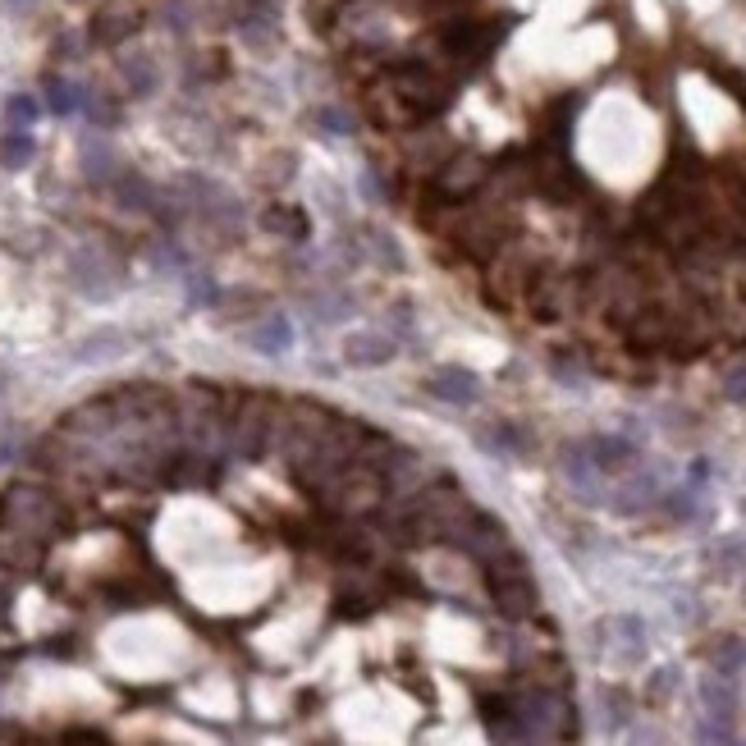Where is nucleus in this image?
<instances>
[{
    "mask_svg": "<svg viewBox=\"0 0 746 746\" xmlns=\"http://www.w3.org/2000/svg\"><path fill=\"white\" fill-rule=\"evenodd\" d=\"M746 559V541H724V568H742Z\"/></svg>",
    "mask_w": 746,
    "mask_h": 746,
    "instance_id": "34",
    "label": "nucleus"
},
{
    "mask_svg": "<svg viewBox=\"0 0 746 746\" xmlns=\"http://www.w3.org/2000/svg\"><path fill=\"white\" fill-rule=\"evenodd\" d=\"M714 78H719V83H724L728 92H733V97L742 101V110H746V78H742V74H733V69H714Z\"/></svg>",
    "mask_w": 746,
    "mask_h": 746,
    "instance_id": "30",
    "label": "nucleus"
},
{
    "mask_svg": "<svg viewBox=\"0 0 746 746\" xmlns=\"http://www.w3.org/2000/svg\"><path fill=\"white\" fill-rule=\"evenodd\" d=\"M394 357V339L380 330H357L344 339V362L348 367H385Z\"/></svg>",
    "mask_w": 746,
    "mask_h": 746,
    "instance_id": "13",
    "label": "nucleus"
},
{
    "mask_svg": "<svg viewBox=\"0 0 746 746\" xmlns=\"http://www.w3.org/2000/svg\"><path fill=\"white\" fill-rule=\"evenodd\" d=\"M563 476H568V486H573L582 499H591V504L605 495V486H600V476H605V472L595 467L586 440L582 444H568V454H563Z\"/></svg>",
    "mask_w": 746,
    "mask_h": 746,
    "instance_id": "10",
    "label": "nucleus"
},
{
    "mask_svg": "<svg viewBox=\"0 0 746 746\" xmlns=\"http://www.w3.org/2000/svg\"><path fill=\"white\" fill-rule=\"evenodd\" d=\"M46 106L55 115H74V110H83V87H74L69 78H46Z\"/></svg>",
    "mask_w": 746,
    "mask_h": 746,
    "instance_id": "19",
    "label": "nucleus"
},
{
    "mask_svg": "<svg viewBox=\"0 0 746 746\" xmlns=\"http://www.w3.org/2000/svg\"><path fill=\"white\" fill-rule=\"evenodd\" d=\"M724 399L728 403H746V362H737L724 376Z\"/></svg>",
    "mask_w": 746,
    "mask_h": 746,
    "instance_id": "28",
    "label": "nucleus"
},
{
    "mask_svg": "<svg viewBox=\"0 0 746 746\" xmlns=\"http://www.w3.org/2000/svg\"><path fill=\"white\" fill-rule=\"evenodd\" d=\"M486 582H490V595H495V605H499L504 618H527V614H536V605H541L536 582H531L527 563H522L518 550H504L495 563H486Z\"/></svg>",
    "mask_w": 746,
    "mask_h": 746,
    "instance_id": "6",
    "label": "nucleus"
},
{
    "mask_svg": "<svg viewBox=\"0 0 746 746\" xmlns=\"http://www.w3.org/2000/svg\"><path fill=\"white\" fill-rule=\"evenodd\" d=\"M714 669H719V673L746 669V641L742 637H724V641H719V646H714Z\"/></svg>",
    "mask_w": 746,
    "mask_h": 746,
    "instance_id": "24",
    "label": "nucleus"
},
{
    "mask_svg": "<svg viewBox=\"0 0 746 746\" xmlns=\"http://www.w3.org/2000/svg\"><path fill=\"white\" fill-rule=\"evenodd\" d=\"M275 412L280 399L261 390H238L229 399V431H225V449L238 458H261L271 454V431H275Z\"/></svg>",
    "mask_w": 746,
    "mask_h": 746,
    "instance_id": "4",
    "label": "nucleus"
},
{
    "mask_svg": "<svg viewBox=\"0 0 746 746\" xmlns=\"http://www.w3.org/2000/svg\"><path fill=\"white\" fill-rule=\"evenodd\" d=\"M83 170H87V179L92 184H106V179H115V152H110L106 142H87L83 147Z\"/></svg>",
    "mask_w": 746,
    "mask_h": 746,
    "instance_id": "20",
    "label": "nucleus"
},
{
    "mask_svg": "<svg viewBox=\"0 0 746 746\" xmlns=\"http://www.w3.org/2000/svg\"><path fill=\"white\" fill-rule=\"evenodd\" d=\"M316 499H321L330 513H339V518H367V513H376L380 504H385V476L371 472V467H362V463H353V467H344V472H339Z\"/></svg>",
    "mask_w": 746,
    "mask_h": 746,
    "instance_id": "5",
    "label": "nucleus"
},
{
    "mask_svg": "<svg viewBox=\"0 0 746 746\" xmlns=\"http://www.w3.org/2000/svg\"><path fill=\"white\" fill-rule=\"evenodd\" d=\"M69 746H110L101 733H92V728H83V733H69Z\"/></svg>",
    "mask_w": 746,
    "mask_h": 746,
    "instance_id": "36",
    "label": "nucleus"
},
{
    "mask_svg": "<svg viewBox=\"0 0 746 746\" xmlns=\"http://www.w3.org/2000/svg\"><path fill=\"white\" fill-rule=\"evenodd\" d=\"M367 238H371V243H367V248H371V257H376L380 266H394V271H399V266H403V257H399V248H394V238H385V234H380V229H367Z\"/></svg>",
    "mask_w": 746,
    "mask_h": 746,
    "instance_id": "27",
    "label": "nucleus"
},
{
    "mask_svg": "<svg viewBox=\"0 0 746 746\" xmlns=\"http://www.w3.org/2000/svg\"><path fill=\"white\" fill-rule=\"evenodd\" d=\"M115 197H119V206L124 211H156V188L142 179V174H133V170H119L115 174Z\"/></svg>",
    "mask_w": 746,
    "mask_h": 746,
    "instance_id": "17",
    "label": "nucleus"
},
{
    "mask_svg": "<svg viewBox=\"0 0 746 746\" xmlns=\"http://www.w3.org/2000/svg\"><path fill=\"white\" fill-rule=\"evenodd\" d=\"M5 115H10L14 129H33V119L42 115V106H37V97H28V92H19V97L5 101Z\"/></svg>",
    "mask_w": 746,
    "mask_h": 746,
    "instance_id": "25",
    "label": "nucleus"
},
{
    "mask_svg": "<svg viewBox=\"0 0 746 746\" xmlns=\"http://www.w3.org/2000/svg\"><path fill=\"white\" fill-rule=\"evenodd\" d=\"M481 719H486L490 737L499 746H518L527 742V728H522V714L513 696H481Z\"/></svg>",
    "mask_w": 746,
    "mask_h": 746,
    "instance_id": "9",
    "label": "nucleus"
},
{
    "mask_svg": "<svg viewBox=\"0 0 746 746\" xmlns=\"http://www.w3.org/2000/svg\"><path fill=\"white\" fill-rule=\"evenodd\" d=\"M655 495H660V486H655L650 476H628L614 499H618V509H623V513H637V509H646Z\"/></svg>",
    "mask_w": 746,
    "mask_h": 746,
    "instance_id": "21",
    "label": "nucleus"
},
{
    "mask_svg": "<svg viewBox=\"0 0 746 746\" xmlns=\"http://www.w3.org/2000/svg\"><path fill=\"white\" fill-rule=\"evenodd\" d=\"M316 124H321V129H330V133H353V119H348L344 110H335V106L316 110Z\"/></svg>",
    "mask_w": 746,
    "mask_h": 746,
    "instance_id": "29",
    "label": "nucleus"
},
{
    "mask_svg": "<svg viewBox=\"0 0 746 746\" xmlns=\"http://www.w3.org/2000/svg\"><path fill=\"white\" fill-rule=\"evenodd\" d=\"M586 449H591V458H595L600 472H623V467L637 463V444L623 440V435H591Z\"/></svg>",
    "mask_w": 746,
    "mask_h": 746,
    "instance_id": "15",
    "label": "nucleus"
},
{
    "mask_svg": "<svg viewBox=\"0 0 746 746\" xmlns=\"http://www.w3.org/2000/svg\"><path fill=\"white\" fill-rule=\"evenodd\" d=\"M0 527L37 545H51L65 531V504L37 481H14L0 490Z\"/></svg>",
    "mask_w": 746,
    "mask_h": 746,
    "instance_id": "3",
    "label": "nucleus"
},
{
    "mask_svg": "<svg viewBox=\"0 0 746 746\" xmlns=\"http://www.w3.org/2000/svg\"><path fill=\"white\" fill-rule=\"evenodd\" d=\"M193 303H216V284L206 275H193Z\"/></svg>",
    "mask_w": 746,
    "mask_h": 746,
    "instance_id": "32",
    "label": "nucleus"
},
{
    "mask_svg": "<svg viewBox=\"0 0 746 746\" xmlns=\"http://www.w3.org/2000/svg\"><path fill=\"white\" fill-rule=\"evenodd\" d=\"M705 481H710V463L696 458V463H692V486H705Z\"/></svg>",
    "mask_w": 746,
    "mask_h": 746,
    "instance_id": "37",
    "label": "nucleus"
},
{
    "mask_svg": "<svg viewBox=\"0 0 746 746\" xmlns=\"http://www.w3.org/2000/svg\"><path fill=\"white\" fill-rule=\"evenodd\" d=\"M10 600H14V573L5 568V563H0V614L10 609Z\"/></svg>",
    "mask_w": 746,
    "mask_h": 746,
    "instance_id": "33",
    "label": "nucleus"
},
{
    "mask_svg": "<svg viewBox=\"0 0 746 746\" xmlns=\"http://www.w3.org/2000/svg\"><path fill=\"white\" fill-rule=\"evenodd\" d=\"M605 714H609V724H628V701H623V692H609L605 696Z\"/></svg>",
    "mask_w": 746,
    "mask_h": 746,
    "instance_id": "31",
    "label": "nucleus"
},
{
    "mask_svg": "<svg viewBox=\"0 0 746 746\" xmlns=\"http://www.w3.org/2000/svg\"><path fill=\"white\" fill-rule=\"evenodd\" d=\"M490 174H495V170H490L486 156H476V152H449L440 165H435V174H431V193L444 197V202L463 206L467 197L476 193V188L486 184Z\"/></svg>",
    "mask_w": 746,
    "mask_h": 746,
    "instance_id": "7",
    "label": "nucleus"
},
{
    "mask_svg": "<svg viewBox=\"0 0 746 746\" xmlns=\"http://www.w3.org/2000/svg\"><path fill=\"white\" fill-rule=\"evenodd\" d=\"M124 83H129L133 97H152L156 92V65L147 55H129L124 60Z\"/></svg>",
    "mask_w": 746,
    "mask_h": 746,
    "instance_id": "22",
    "label": "nucleus"
},
{
    "mask_svg": "<svg viewBox=\"0 0 746 746\" xmlns=\"http://www.w3.org/2000/svg\"><path fill=\"white\" fill-rule=\"evenodd\" d=\"M33 152H37V142H33V133H28V129H10L5 147H0V156H5L10 170H23V165L33 161Z\"/></svg>",
    "mask_w": 746,
    "mask_h": 746,
    "instance_id": "23",
    "label": "nucleus"
},
{
    "mask_svg": "<svg viewBox=\"0 0 746 746\" xmlns=\"http://www.w3.org/2000/svg\"><path fill=\"white\" fill-rule=\"evenodd\" d=\"M261 229H266L271 238H280V243H307V234H312V220H307L303 206L271 202L266 211H261Z\"/></svg>",
    "mask_w": 746,
    "mask_h": 746,
    "instance_id": "11",
    "label": "nucleus"
},
{
    "mask_svg": "<svg viewBox=\"0 0 746 746\" xmlns=\"http://www.w3.org/2000/svg\"><path fill=\"white\" fill-rule=\"evenodd\" d=\"M481 444H486L490 454H522V449H527L513 426H495V431H486V435H481Z\"/></svg>",
    "mask_w": 746,
    "mask_h": 746,
    "instance_id": "26",
    "label": "nucleus"
},
{
    "mask_svg": "<svg viewBox=\"0 0 746 746\" xmlns=\"http://www.w3.org/2000/svg\"><path fill=\"white\" fill-rule=\"evenodd\" d=\"M248 344L257 348L261 357H284L293 348V321L289 316H261L257 325L248 330Z\"/></svg>",
    "mask_w": 746,
    "mask_h": 746,
    "instance_id": "14",
    "label": "nucleus"
},
{
    "mask_svg": "<svg viewBox=\"0 0 746 746\" xmlns=\"http://www.w3.org/2000/svg\"><path fill=\"white\" fill-rule=\"evenodd\" d=\"M454 545H463V550L472 554L481 568H486V563H495L504 550H513V541H509V531H504V522H495L490 513H481V509L467 518V527L458 531V541H454Z\"/></svg>",
    "mask_w": 746,
    "mask_h": 746,
    "instance_id": "8",
    "label": "nucleus"
},
{
    "mask_svg": "<svg viewBox=\"0 0 746 746\" xmlns=\"http://www.w3.org/2000/svg\"><path fill=\"white\" fill-rule=\"evenodd\" d=\"M701 705H705V719H714V724H733L737 714V687L724 678H705L701 682Z\"/></svg>",
    "mask_w": 746,
    "mask_h": 746,
    "instance_id": "16",
    "label": "nucleus"
},
{
    "mask_svg": "<svg viewBox=\"0 0 746 746\" xmlns=\"http://www.w3.org/2000/svg\"><path fill=\"white\" fill-rule=\"evenodd\" d=\"M138 28V19L133 14H119V10H106V14H97L92 19V42L97 46H119L124 37Z\"/></svg>",
    "mask_w": 746,
    "mask_h": 746,
    "instance_id": "18",
    "label": "nucleus"
},
{
    "mask_svg": "<svg viewBox=\"0 0 746 746\" xmlns=\"http://www.w3.org/2000/svg\"><path fill=\"white\" fill-rule=\"evenodd\" d=\"M724 746H746V742H733V737H728V742H724Z\"/></svg>",
    "mask_w": 746,
    "mask_h": 746,
    "instance_id": "38",
    "label": "nucleus"
},
{
    "mask_svg": "<svg viewBox=\"0 0 746 746\" xmlns=\"http://www.w3.org/2000/svg\"><path fill=\"white\" fill-rule=\"evenodd\" d=\"M367 435H371L367 422L330 412V422L321 426V435H316L303 454L289 463L293 467V481H298L307 495H321V490L330 486V481H335L344 467L357 463V449H362V440H367Z\"/></svg>",
    "mask_w": 746,
    "mask_h": 746,
    "instance_id": "1",
    "label": "nucleus"
},
{
    "mask_svg": "<svg viewBox=\"0 0 746 746\" xmlns=\"http://www.w3.org/2000/svg\"><path fill=\"white\" fill-rule=\"evenodd\" d=\"M426 390H431L440 403L467 408V403H476V394H481V380H476L472 371H463V367H440L431 380H426Z\"/></svg>",
    "mask_w": 746,
    "mask_h": 746,
    "instance_id": "12",
    "label": "nucleus"
},
{
    "mask_svg": "<svg viewBox=\"0 0 746 746\" xmlns=\"http://www.w3.org/2000/svg\"><path fill=\"white\" fill-rule=\"evenodd\" d=\"M509 33V19H476V14H449L431 33L435 65H444L449 74H472L495 55V46Z\"/></svg>",
    "mask_w": 746,
    "mask_h": 746,
    "instance_id": "2",
    "label": "nucleus"
},
{
    "mask_svg": "<svg viewBox=\"0 0 746 746\" xmlns=\"http://www.w3.org/2000/svg\"><path fill=\"white\" fill-rule=\"evenodd\" d=\"M669 687H673V669H660L655 678H650V696L660 701V696H669Z\"/></svg>",
    "mask_w": 746,
    "mask_h": 746,
    "instance_id": "35",
    "label": "nucleus"
}]
</instances>
